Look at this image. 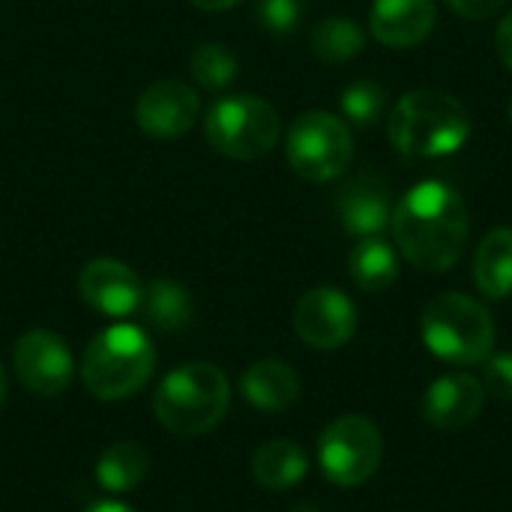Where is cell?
<instances>
[{
  "label": "cell",
  "mask_w": 512,
  "mask_h": 512,
  "mask_svg": "<svg viewBox=\"0 0 512 512\" xmlns=\"http://www.w3.org/2000/svg\"><path fill=\"white\" fill-rule=\"evenodd\" d=\"M390 228L402 258L426 273H447L465 255L471 219L465 198L441 180L411 186L393 207Z\"/></svg>",
  "instance_id": "cell-1"
},
{
  "label": "cell",
  "mask_w": 512,
  "mask_h": 512,
  "mask_svg": "<svg viewBox=\"0 0 512 512\" xmlns=\"http://www.w3.org/2000/svg\"><path fill=\"white\" fill-rule=\"evenodd\" d=\"M387 135L402 156L438 159L456 153L471 138V117L453 93L411 90L396 102Z\"/></svg>",
  "instance_id": "cell-2"
},
{
  "label": "cell",
  "mask_w": 512,
  "mask_h": 512,
  "mask_svg": "<svg viewBox=\"0 0 512 512\" xmlns=\"http://www.w3.org/2000/svg\"><path fill=\"white\" fill-rule=\"evenodd\" d=\"M156 369V348L135 324H111L90 339L81 357V381L90 396L117 402L135 396Z\"/></svg>",
  "instance_id": "cell-3"
},
{
  "label": "cell",
  "mask_w": 512,
  "mask_h": 512,
  "mask_svg": "<svg viewBox=\"0 0 512 512\" xmlns=\"http://www.w3.org/2000/svg\"><path fill=\"white\" fill-rule=\"evenodd\" d=\"M231 405V384L210 363H186L162 378L153 396V414L174 435H204L222 423Z\"/></svg>",
  "instance_id": "cell-4"
},
{
  "label": "cell",
  "mask_w": 512,
  "mask_h": 512,
  "mask_svg": "<svg viewBox=\"0 0 512 512\" xmlns=\"http://www.w3.org/2000/svg\"><path fill=\"white\" fill-rule=\"evenodd\" d=\"M420 336L426 348L453 366L486 363L495 348V321L489 309L465 294H438L420 315Z\"/></svg>",
  "instance_id": "cell-5"
},
{
  "label": "cell",
  "mask_w": 512,
  "mask_h": 512,
  "mask_svg": "<svg viewBox=\"0 0 512 512\" xmlns=\"http://www.w3.org/2000/svg\"><path fill=\"white\" fill-rule=\"evenodd\" d=\"M204 132L216 153L249 162L276 147L282 123L276 108L261 96L234 93L213 102L204 120Z\"/></svg>",
  "instance_id": "cell-6"
},
{
  "label": "cell",
  "mask_w": 512,
  "mask_h": 512,
  "mask_svg": "<svg viewBox=\"0 0 512 512\" xmlns=\"http://www.w3.org/2000/svg\"><path fill=\"white\" fill-rule=\"evenodd\" d=\"M288 165L309 183L342 177L354 159V138L345 120L327 111H306L288 129Z\"/></svg>",
  "instance_id": "cell-7"
},
{
  "label": "cell",
  "mask_w": 512,
  "mask_h": 512,
  "mask_svg": "<svg viewBox=\"0 0 512 512\" xmlns=\"http://www.w3.org/2000/svg\"><path fill=\"white\" fill-rule=\"evenodd\" d=\"M384 459V438L369 417H336L318 438V465L342 489H357L375 477Z\"/></svg>",
  "instance_id": "cell-8"
},
{
  "label": "cell",
  "mask_w": 512,
  "mask_h": 512,
  "mask_svg": "<svg viewBox=\"0 0 512 512\" xmlns=\"http://www.w3.org/2000/svg\"><path fill=\"white\" fill-rule=\"evenodd\" d=\"M294 330L309 348L336 351L351 342L357 330V309L339 288L321 285L297 300Z\"/></svg>",
  "instance_id": "cell-9"
},
{
  "label": "cell",
  "mask_w": 512,
  "mask_h": 512,
  "mask_svg": "<svg viewBox=\"0 0 512 512\" xmlns=\"http://www.w3.org/2000/svg\"><path fill=\"white\" fill-rule=\"evenodd\" d=\"M15 372L36 396H60L75 372L69 345L51 330H30L15 342Z\"/></svg>",
  "instance_id": "cell-10"
},
{
  "label": "cell",
  "mask_w": 512,
  "mask_h": 512,
  "mask_svg": "<svg viewBox=\"0 0 512 512\" xmlns=\"http://www.w3.org/2000/svg\"><path fill=\"white\" fill-rule=\"evenodd\" d=\"M198 93L189 84L180 81H156L150 84L135 105V120L138 129L150 138L171 141L180 138L192 129L198 120Z\"/></svg>",
  "instance_id": "cell-11"
},
{
  "label": "cell",
  "mask_w": 512,
  "mask_h": 512,
  "mask_svg": "<svg viewBox=\"0 0 512 512\" xmlns=\"http://www.w3.org/2000/svg\"><path fill=\"white\" fill-rule=\"evenodd\" d=\"M78 291L90 309L108 318H126L138 312L144 285L141 279L117 258H93L78 276Z\"/></svg>",
  "instance_id": "cell-12"
},
{
  "label": "cell",
  "mask_w": 512,
  "mask_h": 512,
  "mask_svg": "<svg viewBox=\"0 0 512 512\" xmlns=\"http://www.w3.org/2000/svg\"><path fill=\"white\" fill-rule=\"evenodd\" d=\"M336 213H339V222L348 234L381 237V231L390 225V216H393L390 183L375 171H363V174L351 177L339 189Z\"/></svg>",
  "instance_id": "cell-13"
},
{
  "label": "cell",
  "mask_w": 512,
  "mask_h": 512,
  "mask_svg": "<svg viewBox=\"0 0 512 512\" xmlns=\"http://www.w3.org/2000/svg\"><path fill=\"white\" fill-rule=\"evenodd\" d=\"M483 405H486L483 381H477L468 372H456V375L438 378L426 390V396H423V417L435 429L456 432V429L471 426L480 417Z\"/></svg>",
  "instance_id": "cell-14"
},
{
  "label": "cell",
  "mask_w": 512,
  "mask_h": 512,
  "mask_svg": "<svg viewBox=\"0 0 512 512\" xmlns=\"http://www.w3.org/2000/svg\"><path fill=\"white\" fill-rule=\"evenodd\" d=\"M435 21V0H375L369 12V30L387 48L420 45L435 30Z\"/></svg>",
  "instance_id": "cell-15"
},
{
  "label": "cell",
  "mask_w": 512,
  "mask_h": 512,
  "mask_svg": "<svg viewBox=\"0 0 512 512\" xmlns=\"http://www.w3.org/2000/svg\"><path fill=\"white\" fill-rule=\"evenodd\" d=\"M240 393L252 408L279 414V411H288L300 399V381L291 366L279 360H261L243 372Z\"/></svg>",
  "instance_id": "cell-16"
},
{
  "label": "cell",
  "mask_w": 512,
  "mask_h": 512,
  "mask_svg": "<svg viewBox=\"0 0 512 512\" xmlns=\"http://www.w3.org/2000/svg\"><path fill=\"white\" fill-rule=\"evenodd\" d=\"M474 282L483 297L504 300L512 294V228H492L474 252Z\"/></svg>",
  "instance_id": "cell-17"
},
{
  "label": "cell",
  "mask_w": 512,
  "mask_h": 512,
  "mask_svg": "<svg viewBox=\"0 0 512 512\" xmlns=\"http://www.w3.org/2000/svg\"><path fill=\"white\" fill-rule=\"evenodd\" d=\"M309 471V459L300 444L294 441H267L258 447L252 459V477L267 492H288L294 489Z\"/></svg>",
  "instance_id": "cell-18"
},
{
  "label": "cell",
  "mask_w": 512,
  "mask_h": 512,
  "mask_svg": "<svg viewBox=\"0 0 512 512\" xmlns=\"http://www.w3.org/2000/svg\"><path fill=\"white\" fill-rule=\"evenodd\" d=\"M348 273L360 291H387L399 279V255L384 237H360L348 255Z\"/></svg>",
  "instance_id": "cell-19"
},
{
  "label": "cell",
  "mask_w": 512,
  "mask_h": 512,
  "mask_svg": "<svg viewBox=\"0 0 512 512\" xmlns=\"http://www.w3.org/2000/svg\"><path fill=\"white\" fill-rule=\"evenodd\" d=\"M144 318L165 333H177L192 321V297L180 282L171 279H153L150 285H144L141 294V306Z\"/></svg>",
  "instance_id": "cell-20"
},
{
  "label": "cell",
  "mask_w": 512,
  "mask_h": 512,
  "mask_svg": "<svg viewBox=\"0 0 512 512\" xmlns=\"http://www.w3.org/2000/svg\"><path fill=\"white\" fill-rule=\"evenodd\" d=\"M147 474V453L135 441L111 444L96 462V480L105 492H132Z\"/></svg>",
  "instance_id": "cell-21"
},
{
  "label": "cell",
  "mask_w": 512,
  "mask_h": 512,
  "mask_svg": "<svg viewBox=\"0 0 512 512\" xmlns=\"http://www.w3.org/2000/svg\"><path fill=\"white\" fill-rule=\"evenodd\" d=\"M309 45H312V54L318 60L345 63V60L357 57L366 48V33L354 18L333 15V18H324V21H318L312 27Z\"/></svg>",
  "instance_id": "cell-22"
},
{
  "label": "cell",
  "mask_w": 512,
  "mask_h": 512,
  "mask_svg": "<svg viewBox=\"0 0 512 512\" xmlns=\"http://www.w3.org/2000/svg\"><path fill=\"white\" fill-rule=\"evenodd\" d=\"M189 69L204 90H225L237 78V57L222 42H204L192 51Z\"/></svg>",
  "instance_id": "cell-23"
},
{
  "label": "cell",
  "mask_w": 512,
  "mask_h": 512,
  "mask_svg": "<svg viewBox=\"0 0 512 512\" xmlns=\"http://www.w3.org/2000/svg\"><path fill=\"white\" fill-rule=\"evenodd\" d=\"M384 102H387V93L378 81H357V84L345 87L339 108L354 126H372L381 120Z\"/></svg>",
  "instance_id": "cell-24"
},
{
  "label": "cell",
  "mask_w": 512,
  "mask_h": 512,
  "mask_svg": "<svg viewBox=\"0 0 512 512\" xmlns=\"http://www.w3.org/2000/svg\"><path fill=\"white\" fill-rule=\"evenodd\" d=\"M255 15L267 33L285 36L300 27V21L306 15V3L303 0H258Z\"/></svg>",
  "instance_id": "cell-25"
},
{
  "label": "cell",
  "mask_w": 512,
  "mask_h": 512,
  "mask_svg": "<svg viewBox=\"0 0 512 512\" xmlns=\"http://www.w3.org/2000/svg\"><path fill=\"white\" fill-rule=\"evenodd\" d=\"M483 390L495 399L512 402V354H489L483 372Z\"/></svg>",
  "instance_id": "cell-26"
},
{
  "label": "cell",
  "mask_w": 512,
  "mask_h": 512,
  "mask_svg": "<svg viewBox=\"0 0 512 512\" xmlns=\"http://www.w3.org/2000/svg\"><path fill=\"white\" fill-rule=\"evenodd\" d=\"M453 12H459L462 18H474V21H483V18H492L507 0H444Z\"/></svg>",
  "instance_id": "cell-27"
},
{
  "label": "cell",
  "mask_w": 512,
  "mask_h": 512,
  "mask_svg": "<svg viewBox=\"0 0 512 512\" xmlns=\"http://www.w3.org/2000/svg\"><path fill=\"white\" fill-rule=\"evenodd\" d=\"M495 48H498L501 63L512 72V12L498 24V30H495Z\"/></svg>",
  "instance_id": "cell-28"
},
{
  "label": "cell",
  "mask_w": 512,
  "mask_h": 512,
  "mask_svg": "<svg viewBox=\"0 0 512 512\" xmlns=\"http://www.w3.org/2000/svg\"><path fill=\"white\" fill-rule=\"evenodd\" d=\"M192 6H198V9H204V12H222V9H231V6H237L240 0H189Z\"/></svg>",
  "instance_id": "cell-29"
},
{
  "label": "cell",
  "mask_w": 512,
  "mask_h": 512,
  "mask_svg": "<svg viewBox=\"0 0 512 512\" xmlns=\"http://www.w3.org/2000/svg\"><path fill=\"white\" fill-rule=\"evenodd\" d=\"M84 512H135L132 507H126L123 501H99V504H90Z\"/></svg>",
  "instance_id": "cell-30"
},
{
  "label": "cell",
  "mask_w": 512,
  "mask_h": 512,
  "mask_svg": "<svg viewBox=\"0 0 512 512\" xmlns=\"http://www.w3.org/2000/svg\"><path fill=\"white\" fill-rule=\"evenodd\" d=\"M6 402V372H3V366H0V405Z\"/></svg>",
  "instance_id": "cell-31"
},
{
  "label": "cell",
  "mask_w": 512,
  "mask_h": 512,
  "mask_svg": "<svg viewBox=\"0 0 512 512\" xmlns=\"http://www.w3.org/2000/svg\"><path fill=\"white\" fill-rule=\"evenodd\" d=\"M510 120H512V102H510Z\"/></svg>",
  "instance_id": "cell-32"
}]
</instances>
